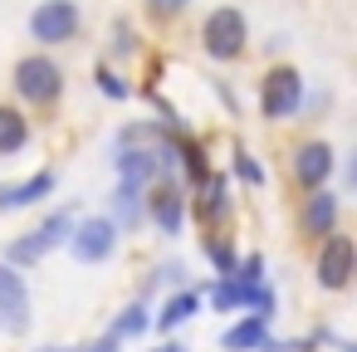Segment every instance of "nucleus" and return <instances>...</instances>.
<instances>
[{
  "label": "nucleus",
  "instance_id": "obj_14",
  "mask_svg": "<svg viewBox=\"0 0 357 352\" xmlns=\"http://www.w3.org/2000/svg\"><path fill=\"white\" fill-rule=\"evenodd\" d=\"M108 220H113L123 235H132V230L142 225V186L118 181V186H113V196H108Z\"/></svg>",
  "mask_w": 357,
  "mask_h": 352
},
{
  "label": "nucleus",
  "instance_id": "obj_9",
  "mask_svg": "<svg viewBox=\"0 0 357 352\" xmlns=\"http://www.w3.org/2000/svg\"><path fill=\"white\" fill-rule=\"evenodd\" d=\"M313 274H318V284L323 289H347L352 284V274H357V245L347 240V235H323V245H318V259H313Z\"/></svg>",
  "mask_w": 357,
  "mask_h": 352
},
{
  "label": "nucleus",
  "instance_id": "obj_10",
  "mask_svg": "<svg viewBox=\"0 0 357 352\" xmlns=\"http://www.w3.org/2000/svg\"><path fill=\"white\" fill-rule=\"evenodd\" d=\"M142 215H152V225L162 235H181V220H186V201L172 181L152 186V196H142Z\"/></svg>",
  "mask_w": 357,
  "mask_h": 352
},
{
  "label": "nucleus",
  "instance_id": "obj_5",
  "mask_svg": "<svg viewBox=\"0 0 357 352\" xmlns=\"http://www.w3.org/2000/svg\"><path fill=\"white\" fill-rule=\"evenodd\" d=\"M84 25V10L79 0H40V6L30 10V40L40 45H69Z\"/></svg>",
  "mask_w": 357,
  "mask_h": 352
},
{
  "label": "nucleus",
  "instance_id": "obj_19",
  "mask_svg": "<svg viewBox=\"0 0 357 352\" xmlns=\"http://www.w3.org/2000/svg\"><path fill=\"white\" fill-rule=\"evenodd\" d=\"M147 328H152L147 303H128V308L113 318V337H137V332H147Z\"/></svg>",
  "mask_w": 357,
  "mask_h": 352
},
{
  "label": "nucleus",
  "instance_id": "obj_1",
  "mask_svg": "<svg viewBox=\"0 0 357 352\" xmlns=\"http://www.w3.org/2000/svg\"><path fill=\"white\" fill-rule=\"evenodd\" d=\"M245 40H250V20H245L240 6H220V10H211L206 25H201V49H206L215 64L240 59V54H245Z\"/></svg>",
  "mask_w": 357,
  "mask_h": 352
},
{
  "label": "nucleus",
  "instance_id": "obj_28",
  "mask_svg": "<svg viewBox=\"0 0 357 352\" xmlns=\"http://www.w3.org/2000/svg\"><path fill=\"white\" fill-rule=\"evenodd\" d=\"M162 352H186V347L181 342H162Z\"/></svg>",
  "mask_w": 357,
  "mask_h": 352
},
{
  "label": "nucleus",
  "instance_id": "obj_6",
  "mask_svg": "<svg viewBox=\"0 0 357 352\" xmlns=\"http://www.w3.org/2000/svg\"><path fill=\"white\" fill-rule=\"evenodd\" d=\"M15 93L25 98V103H54L59 93H64V69L50 59V54H25L20 64H15Z\"/></svg>",
  "mask_w": 357,
  "mask_h": 352
},
{
  "label": "nucleus",
  "instance_id": "obj_25",
  "mask_svg": "<svg viewBox=\"0 0 357 352\" xmlns=\"http://www.w3.org/2000/svg\"><path fill=\"white\" fill-rule=\"evenodd\" d=\"M113 49H118V54L132 49V25H118V30H113Z\"/></svg>",
  "mask_w": 357,
  "mask_h": 352
},
{
  "label": "nucleus",
  "instance_id": "obj_17",
  "mask_svg": "<svg viewBox=\"0 0 357 352\" xmlns=\"http://www.w3.org/2000/svg\"><path fill=\"white\" fill-rule=\"evenodd\" d=\"M191 313H201V293H196V289H181V293H172V298L162 303V313H157L152 323H157L162 332H172V328H181Z\"/></svg>",
  "mask_w": 357,
  "mask_h": 352
},
{
  "label": "nucleus",
  "instance_id": "obj_29",
  "mask_svg": "<svg viewBox=\"0 0 357 352\" xmlns=\"http://www.w3.org/2000/svg\"><path fill=\"white\" fill-rule=\"evenodd\" d=\"M54 352H79V347H54Z\"/></svg>",
  "mask_w": 357,
  "mask_h": 352
},
{
  "label": "nucleus",
  "instance_id": "obj_20",
  "mask_svg": "<svg viewBox=\"0 0 357 352\" xmlns=\"http://www.w3.org/2000/svg\"><path fill=\"white\" fill-rule=\"evenodd\" d=\"M93 79H98V93H103V98H128V93H132V89H128V79H118L113 69H98Z\"/></svg>",
  "mask_w": 357,
  "mask_h": 352
},
{
  "label": "nucleus",
  "instance_id": "obj_3",
  "mask_svg": "<svg viewBox=\"0 0 357 352\" xmlns=\"http://www.w3.org/2000/svg\"><path fill=\"white\" fill-rule=\"evenodd\" d=\"M69 230H74V215L69 211H54V215H45L30 235H20V240H10L6 245V264H15V269H25V264H40L50 250H59L64 240H69Z\"/></svg>",
  "mask_w": 357,
  "mask_h": 352
},
{
  "label": "nucleus",
  "instance_id": "obj_11",
  "mask_svg": "<svg viewBox=\"0 0 357 352\" xmlns=\"http://www.w3.org/2000/svg\"><path fill=\"white\" fill-rule=\"evenodd\" d=\"M298 230L303 235H333L337 230V191H328V186H313L308 196H303V211H298Z\"/></svg>",
  "mask_w": 357,
  "mask_h": 352
},
{
  "label": "nucleus",
  "instance_id": "obj_15",
  "mask_svg": "<svg viewBox=\"0 0 357 352\" xmlns=\"http://www.w3.org/2000/svg\"><path fill=\"white\" fill-rule=\"evenodd\" d=\"M264 342H269V318H259V313H245L240 323H230L220 332V347L225 352H259Z\"/></svg>",
  "mask_w": 357,
  "mask_h": 352
},
{
  "label": "nucleus",
  "instance_id": "obj_12",
  "mask_svg": "<svg viewBox=\"0 0 357 352\" xmlns=\"http://www.w3.org/2000/svg\"><path fill=\"white\" fill-rule=\"evenodd\" d=\"M294 176H298L303 191L328 186V176H333V147H328V142H303V147L294 152Z\"/></svg>",
  "mask_w": 357,
  "mask_h": 352
},
{
  "label": "nucleus",
  "instance_id": "obj_16",
  "mask_svg": "<svg viewBox=\"0 0 357 352\" xmlns=\"http://www.w3.org/2000/svg\"><path fill=\"white\" fill-rule=\"evenodd\" d=\"M30 147V118L20 108H6L0 103V157H15Z\"/></svg>",
  "mask_w": 357,
  "mask_h": 352
},
{
  "label": "nucleus",
  "instance_id": "obj_22",
  "mask_svg": "<svg viewBox=\"0 0 357 352\" xmlns=\"http://www.w3.org/2000/svg\"><path fill=\"white\" fill-rule=\"evenodd\" d=\"M235 176H240L245 186H264V167H259L255 157H245V152L235 157Z\"/></svg>",
  "mask_w": 357,
  "mask_h": 352
},
{
  "label": "nucleus",
  "instance_id": "obj_23",
  "mask_svg": "<svg viewBox=\"0 0 357 352\" xmlns=\"http://www.w3.org/2000/svg\"><path fill=\"white\" fill-rule=\"evenodd\" d=\"M230 274H240V279H250V284H264V259H259V254H245V264H235Z\"/></svg>",
  "mask_w": 357,
  "mask_h": 352
},
{
  "label": "nucleus",
  "instance_id": "obj_21",
  "mask_svg": "<svg viewBox=\"0 0 357 352\" xmlns=\"http://www.w3.org/2000/svg\"><path fill=\"white\" fill-rule=\"evenodd\" d=\"M206 254H211V264H215V274H230V269L240 264V259H235V250H230L225 240H211V245H206Z\"/></svg>",
  "mask_w": 357,
  "mask_h": 352
},
{
  "label": "nucleus",
  "instance_id": "obj_18",
  "mask_svg": "<svg viewBox=\"0 0 357 352\" xmlns=\"http://www.w3.org/2000/svg\"><path fill=\"white\" fill-rule=\"evenodd\" d=\"M201 215L206 220H220V215H230V186H225V176H211L206 171V181H201Z\"/></svg>",
  "mask_w": 357,
  "mask_h": 352
},
{
  "label": "nucleus",
  "instance_id": "obj_8",
  "mask_svg": "<svg viewBox=\"0 0 357 352\" xmlns=\"http://www.w3.org/2000/svg\"><path fill=\"white\" fill-rule=\"evenodd\" d=\"M30 318L35 313H30V284H25V274L0 259V332L20 337V332H30Z\"/></svg>",
  "mask_w": 357,
  "mask_h": 352
},
{
  "label": "nucleus",
  "instance_id": "obj_26",
  "mask_svg": "<svg viewBox=\"0 0 357 352\" xmlns=\"http://www.w3.org/2000/svg\"><path fill=\"white\" fill-rule=\"evenodd\" d=\"M157 279H167V284H181V279H186V269L172 259V264H162V269H157Z\"/></svg>",
  "mask_w": 357,
  "mask_h": 352
},
{
  "label": "nucleus",
  "instance_id": "obj_7",
  "mask_svg": "<svg viewBox=\"0 0 357 352\" xmlns=\"http://www.w3.org/2000/svg\"><path fill=\"white\" fill-rule=\"evenodd\" d=\"M118 240H123V230L108 215H84V220H74V230H69L64 245L74 250L79 264H103V259H113Z\"/></svg>",
  "mask_w": 357,
  "mask_h": 352
},
{
  "label": "nucleus",
  "instance_id": "obj_24",
  "mask_svg": "<svg viewBox=\"0 0 357 352\" xmlns=\"http://www.w3.org/2000/svg\"><path fill=\"white\" fill-rule=\"evenodd\" d=\"M147 6H152V15H181L191 0H147Z\"/></svg>",
  "mask_w": 357,
  "mask_h": 352
},
{
  "label": "nucleus",
  "instance_id": "obj_13",
  "mask_svg": "<svg viewBox=\"0 0 357 352\" xmlns=\"http://www.w3.org/2000/svg\"><path fill=\"white\" fill-rule=\"evenodd\" d=\"M50 191H54V171L45 167V171H35V176L15 181V186H0V211H25V206H40Z\"/></svg>",
  "mask_w": 357,
  "mask_h": 352
},
{
  "label": "nucleus",
  "instance_id": "obj_4",
  "mask_svg": "<svg viewBox=\"0 0 357 352\" xmlns=\"http://www.w3.org/2000/svg\"><path fill=\"white\" fill-rule=\"evenodd\" d=\"M206 298H211L215 313H235V308H240V313H259V318L274 313V289L250 284V279H240V274H220Z\"/></svg>",
  "mask_w": 357,
  "mask_h": 352
},
{
  "label": "nucleus",
  "instance_id": "obj_27",
  "mask_svg": "<svg viewBox=\"0 0 357 352\" xmlns=\"http://www.w3.org/2000/svg\"><path fill=\"white\" fill-rule=\"evenodd\" d=\"M118 347H123V337H113V332H108L103 342H93V347H84V352H118Z\"/></svg>",
  "mask_w": 357,
  "mask_h": 352
},
{
  "label": "nucleus",
  "instance_id": "obj_2",
  "mask_svg": "<svg viewBox=\"0 0 357 352\" xmlns=\"http://www.w3.org/2000/svg\"><path fill=\"white\" fill-rule=\"evenodd\" d=\"M259 113L269 123H289V118L303 113V74L294 64H279V69L264 74V84H259Z\"/></svg>",
  "mask_w": 357,
  "mask_h": 352
}]
</instances>
